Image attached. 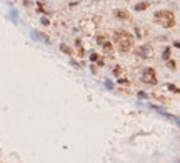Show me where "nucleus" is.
I'll list each match as a JSON object with an SVG mask.
<instances>
[{"mask_svg":"<svg viewBox=\"0 0 180 163\" xmlns=\"http://www.w3.org/2000/svg\"><path fill=\"white\" fill-rule=\"evenodd\" d=\"M60 50H62L63 53H67V55H72V53H73L72 48H70L68 45H65V43H62V45H60Z\"/></svg>","mask_w":180,"mask_h":163,"instance_id":"8","label":"nucleus"},{"mask_svg":"<svg viewBox=\"0 0 180 163\" xmlns=\"http://www.w3.org/2000/svg\"><path fill=\"white\" fill-rule=\"evenodd\" d=\"M97 42L100 43V45H103L105 42H108V38H107L105 35H97Z\"/></svg>","mask_w":180,"mask_h":163,"instance_id":"9","label":"nucleus"},{"mask_svg":"<svg viewBox=\"0 0 180 163\" xmlns=\"http://www.w3.org/2000/svg\"><path fill=\"white\" fill-rule=\"evenodd\" d=\"M169 90H170V92H175V93H179V88H177V87H174V85H169Z\"/></svg>","mask_w":180,"mask_h":163,"instance_id":"12","label":"nucleus"},{"mask_svg":"<svg viewBox=\"0 0 180 163\" xmlns=\"http://www.w3.org/2000/svg\"><path fill=\"white\" fill-rule=\"evenodd\" d=\"M162 57H164L165 60H169V57H170V48H169V47H167V48H165V50H164V53H162Z\"/></svg>","mask_w":180,"mask_h":163,"instance_id":"11","label":"nucleus"},{"mask_svg":"<svg viewBox=\"0 0 180 163\" xmlns=\"http://www.w3.org/2000/svg\"><path fill=\"white\" fill-rule=\"evenodd\" d=\"M90 58H92V62H95V60H97V55H95V53H92V55H90Z\"/></svg>","mask_w":180,"mask_h":163,"instance_id":"14","label":"nucleus"},{"mask_svg":"<svg viewBox=\"0 0 180 163\" xmlns=\"http://www.w3.org/2000/svg\"><path fill=\"white\" fill-rule=\"evenodd\" d=\"M154 18H155V22H157L159 25H162L164 28H172V27H175V15L170 10L157 12Z\"/></svg>","mask_w":180,"mask_h":163,"instance_id":"2","label":"nucleus"},{"mask_svg":"<svg viewBox=\"0 0 180 163\" xmlns=\"http://www.w3.org/2000/svg\"><path fill=\"white\" fill-rule=\"evenodd\" d=\"M137 53H139V57H142V58H150L152 57V47L147 43V45H142L137 48Z\"/></svg>","mask_w":180,"mask_h":163,"instance_id":"4","label":"nucleus"},{"mask_svg":"<svg viewBox=\"0 0 180 163\" xmlns=\"http://www.w3.org/2000/svg\"><path fill=\"white\" fill-rule=\"evenodd\" d=\"M113 73H115V75H118V73H122V68H120V67H118V68H115V70H113Z\"/></svg>","mask_w":180,"mask_h":163,"instance_id":"13","label":"nucleus"},{"mask_svg":"<svg viewBox=\"0 0 180 163\" xmlns=\"http://www.w3.org/2000/svg\"><path fill=\"white\" fill-rule=\"evenodd\" d=\"M167 67H169L170 70H175V68H177V63H175L174 60H169L167 62Z\"/></svg>","mask_w":180,"mask_h":163,"instance_id":"10","label":"nucleus"},{"mask_svg":"<svg viewBox=\"0 0 180 163\" xmlns=\"http://www.w3.org/2000/svg\"><path fill=\"white\" fill-rule=\"evenodd\" d=\"M147 7H149V4H147V2H140V4H137V5H135V10H137V12H142V10H145Z\"/></svg>","mask_w":180,"mask_h":163,"instance_id":"7","label":"nucleus"},{"mask_svg":"<svg viewBox=\"0 0 180 163\" xmlns=\"http://www.w3.org/2000/svg\"><path fill=\"white\" fill-rule=\"evenodd\" d=\"M102 47H103V52H107V55H112L113 53V48H112V45H110V42H105Z\"/></svg>","mask_w":180,"mask_h":163,"instance_id":"6","label":"nucleus"},{"mask_svg":"<svg viewBox=\"0 0 180 163\" xmlns=\"http://www.w3.org/2000/svg\"><path fill=\"white\" fill-rule=\"evenodd\" d=\"M115 15L120 17V18H124V20H129V18H130V15L125 10H115Z\"/></svg>","mask_w":180,"mask_h":163,"instance_id":"5","label":"nucleus"},{"mask_svg":"<svg viewBox=\"0 0 180 163\" xmlns=\"http://www.w3.org/2000/svg\"><path fill=\"white\" fill-rule=\"evenodd\" d=\"M142 78H144L145 83H149V85H155L157 83V73H155L154 68H145L144 70V75H142Z\"/></svg>","mask_w":180,"mask_h":163,"instance_id":"3","label":"nucleus"},{"mask_svg":"<svg viewBox=\"0 0 180 163\" xmlns=\"http://www.w3.org/2000/svg\"><path fill=\"white\" fill-rule=\"evenodd\" d=\"M113 42L115 45L118 47V50L127 53V52L132 50V45H134V37L130 35L127 30H117L113 33Z\"/></svg>","mask_w":180,"mask_h":163,"instance_id":"1","label":"nucleus"}]
</instances>
